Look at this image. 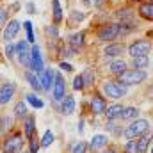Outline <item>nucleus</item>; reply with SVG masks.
Wrapping results in <instances>:
<instances>
[{
	"label": "nucleus",
	"mask_w": 153,
	"mask_h": 153,
	"mask_svg": "<svg viewBox=\"0 0 153 153\" xmlns=\"http://www.w3.org/2000/svg\"><path fill=\"white\" fill-rule=\"evenodd\" d=\"M96 36L100 41H109L112 43L119 38V22H111V23H103L98 27Z\"/></svg>",
	"instance_id": "5"
},
{
	"label": "nucleus",
	"mask_w": 153,
	"mask_h": 153,
	"mask_svg": "<svg viewBox=\"0 0 153 153\" xmlns=\"http://www.w3.org/2000/svg\"><path fill=\"white\" fill-rule=\"evenodd\" d=\"M73 89L75 91H84L85 85H84V80H82V75H76L73 78Z\"/></svg>",
	"instance_id": "39"
},
{
	"label": "nucleus",
	"mask_w": 153,
	"mask_h": 153,
	"mask_svg": "<svg viewBox=\"0 0 153 153\" xmlns=\"http://www.w3.org/2000/svg\"><path fill=\"white\" fill-rule=\"evenodd\" d=\"M89 111H91L93 116L105 114V111H107V100H105V96L102 93L94 91L91 94V98H89Z\"/></svg>",
	"instance_id": "6"
},
{
	"label": "nucleus",
	"mask_w": 153,
	"mask_h": 153,
	"mask_svg": "<svg viewBox=\"0 0 153 153\" xmlns=\"http://www.w3.org/2000/svg\"><path fill=\"white\" fill-rule=\"evenodd\" d=\"M20 153H29V152H20Z\"/></svg>",
	"instance_id": "50"
},
{
	"label": "nucleus",
	"mask_w": 153,
	"mask_h": 153,
	"mask_svg": "<svg viewBox=\"0 0 153 153\" xmlns=\"http://www.w3.org/2000/svg\"><path fill=\"white\" fill-rule=\"evenodd\" d=\"M123 52H125V45H121V43H111L103 48L105 57H119Z\"/></svg>",
	"instance_id": "19"
},
{
	"label": "nucleus",
	"mask_w": 153,
	"mask_h": 153,
	"mask_svg": "<svg viewBox=\"0 0 153 153\" xmlns=\"http://www.w3.org/2000/svg\"><path fill=\"white\" fill-rule=\"evenodd\" d=\"M25 100H27V103H29V105H32L34 109H43V107H45V102L39 98L38 94H34V93L27 94V96H25Z\"/></svg>",
	"instance_id": "28"
},
{
	"label": "nucleus",
	"mask_w": 153,
	"mask_h": 153,
	"mask_svg": "<svg viewBox=\"0 0 153 153\" xmlns=\"http://www.w3.org/2000/svg\"><path fill=\"white\" fill-rule=\"evenodd\" d=\"M102 93L112 100H119V98H125L128 94V85L121 84L119 80H107L102 85Z\"/></svg>",
	"instance_id": "4"
},
{
	"label": "nucleus",
	"mask_w": 153,
	"mask_h": 153,
	"mask_svg": "<svg viewBox=\"0 0 153 153\" xmlns=\"http://www.w3.org/2000/svg\"><path fill=\"white\" fill-rule=\"evenodd\" d=\"M30 70L36 71V73H41L45 70V62H43L41 50H39V46H36V45H34V48H30Z\"/></svg>",
	"instance_id": "11"
},
{
	"label": "nucleus",
	"mask_w": 153,
	"mask_h": 153,
	"mask_svg": "<svg viewBox=\"0 0 153 153\" xmlns=\"http://www.w3.org/2000/svg\"><path fill=\"white\" fill-rule=\"evenodd\" d=\"M14 116L20 117V119H25L29 116V111H27V103L25 102H18L14 105Z\"/></svg>",
	"instance_id": "30"
},
{
	"label": "nucleus",
	"mask_w": 153,
	"mask_h": 153,
	"mask_svg": "<svg viewBox=\"0 0 153 153\" xmlns=\"http://www.w3.org/2000/svg\"><path fill=\"white\" fill-rule=\"evenodd\" d=\"M45 32H46V36H50L52 39L59 38V29H57V25H50V27H46Z\"/></svg>",
	"instance_id": "38"
},
{
	"label": "nucleus",
	"mask_w": 153,
	"mask_h": 153,
	"mask_svg": "<svg viewBox=\"0 0 153 153\" xmlns=\"http://www.w3.org/2000/svg\"><path fill=\"white\" fill-rule=\"evenodd\" d=\"M123 153H137V139H126Z\"/></svg>",
	"instance_id": "33"
},
{
	"label": "nucleus",
	"mask_w": 153,
	"mask_h": 153,
	"mask_svg": "<svg viewBox=\"0 0 153 153\" xmlns=\"http://www.w3.org/2000/svg\"><path fill=\"white\" fill-rule=\"evenodd\" d=\"M130 2H144V0H130Z\"/></svg>",
	"instance_id": "46"
},
{
	"label": "nucleus",
	"mask_w": 153,
	"mask_h": 153,
	"mask_svg": "<svg viewBox=\"0 0 153 153\" xmlns=\"http://www.w3.org/2000/svg\"><path fill=\"white\" fill-rule=\"evenodd\" d=\"M0 152H2V141H0Z\"/></svg>",
	"instance_id": "47"
},
{
	"label": "nucleus",
	"mask_w": 153,
	"mask_h": 153,
	"mask_svg": "<svg viewBox=\"0 0 153 153\" xmlns=\"http://www.w3.org/2000/svg\"><path fill=\"white\" fill-rule=\"evenodd\" d=\"M148 78V71L146 70H135V68H130V70H125L121 75L116 76V80H119L121 84L125 85H139L143 84L144 80Z\"/></svg>",
	"instance_id": "2"
},
{
	"label": "nucleus",
	"mask_w": 153,
	"mask_h": 153,
	"mask_svg": "<svg viewBox=\"0 0 153 153\" xmlns=\"http://www.w3.org/2000/svg\"><path fill=\"white\" fill-rule=\"evenodd\" d=\"M107 146H109V137H107L105 134H96V135L91 139V143H89V150L93 153L102 152V150L107 148Z\"/></svg>",
	"instance_id": "14"
},
{
	"label": "nucleus",
	"mask_w": 153,
	"mask_h": 153,
	"mask_svg": "<svg viewBox=\"0 0 153 153\" xmlns=\"http://www.w3.org/2000/svg\"><path fill=\"white\" fill-rule=\"evenodd\" d=\"M84 20H85V13H82V11H73L71 16H70V25L80 23V22H84Z\"/></svg>",
	"instance_id": "34"
},
{
	"label": "nucleus",
	"mask_w": 153,
	"mask_h": 153,
	"mask_svg": "<svg viewBox=\"0 0 153 153\" xmlns=\"http://www.w3.org/2000/svg\"><path fill=\"white\" fill-rule=\"evenodd\" d=\"M14 94H16V84L14 82L0 84V105H7Z\"/></svg>",
	"instance_id": "9"
},
{
	"label": "nucleus",
	"mask_w": 153,
	"mask_h": 153,
	"mask_svg": "<svg viewBox=\"0 0 153 153\" xmlns=\"http://www.w3.org/2000/svg\"><path fill=\"white\" fill-rule=\"evenodd\" d=\"M152 52V43L148 39H135L134 43L128 45V53L130 57H143V55H150Z\"/></svg>",
	"instance_id": "7"
},
{
	"label": "nucleus",
	"mask_w": 153,
	"mask_h": 153,
	"mask_svg": "<svg viewBox=\"0 0 153 153\" xmlns=\"http://www.w3.org/2000/svg\"><path fill=\"white\" fill-rule=\"evenodd\" d=\"M80 75H82V80H84V85H85V89H89V87H94V84H96V75H94V70L87 68V70H84Z\"/></svg>",
	"instance_id": "25"
},
{
	"label": "nucleus",
	"mask_w": 153,
	"mask_h": 153,
	"mask_svg": "<svg viewBox=\"0 0 153 153\" xmlns=\"http://www.w3.org/2000/svg\"><path fill=\"white\" fill-rule=\"evenodd\" d=\"M150 128H152V125H150L148 119H139L137 117L132 123H128L126 128H123V137H126V139H137L143 134H146Z\"/></svg>",
	"instance_id": "3"
},
{
	"label": "nucleus",
	"mask_w": 153,
	"mask_h": 153,
	"mask_svg": "<svg viewBox=\"0 0 153 153\" xmlns=\"http://www.w3.org/2000/svg\"><path fill=\"white\" fill-rule=\"evenodd\" d=\"M59 68H61V70H64V71H73V66H71L70 62H64V61H61Z\"/></svg>",
	"instance_id": "41"
},
{
	"label": "nucleus",
	"mask_w": 153,
	"mask_h": 153,
	"mask_svg": "<svg viewBox=\"0 0 153 153\" xmlns=\"http://www.w3.org/2000/svg\"><path fill=\"white\" fill-rule=\"evenodd\" d=\"M93 5H94L96 9H102V7L105 5V0H93Z\"/></svg>",
	"instance_id": "43"
},
{
	"label": "nucleus",
	"mask_w": 153,
	"mask_h": 153,
	"mask_svg": "<svg viewBox=\"0 0 153 153\" xmlns=\"http://www.w3.org/2000/svg\"><path fill=\"white\" fill-rule=\"evenodd\" d=\"M20 29H22V23H20L18 20H11V22H7V23H5V29H4V34H2V39L7 41V43L13 41V39L18 36Z\"/></svg>",
	"instance_id": "12"
},
{
	"label": "nucleus",
	"mask_w": 153,
	"mask_h": 153,
	"mask_svg": "<svg viewBox=\"0 0 153 153\" xmlns=\"http://www.w3.org/2000/svg\"><path fill=\"white\" fill-rule=\"evenodd\" d=\"M4 53H5V57L9 61H14V57H16V45H7Z\"/></svg>",
	"instance_id": "37"
},
{
	"label": "nucleus",
	"mask_w": 153,
	"mask_h": 153,
	"mask_svg": "<svg viewBox=\"0 0 153 153\" xmlns=\"http://www.w3.org/2000/svg\"><path fill=\"white\" fill-rule=\"evenodd\" d=\"M150 153H153V148H150Z\"/></svg>",
	"instance_id": "48"
},
{
	"label": "nucleus",
	"mask_w": 153,
	"mask_h": 153,
	"mask_svg": "<svg viewBox=\"0 0 153 153\" xmlns=\"http://www.w3.org/2000/svg\"><path fill=\"white\" fill-rule=\"evenodd\" d=\"M137 13H139V16H141L143 20L153 22V0H150V2H143V4L139 5Z\"/></svg>",
	"instance_id": "17"
},
{
	"label": "nucleus",
	"mask_w": 153,
	"mask_h": 153,
	"mask_svg": "<svg viewBox=\"0 0 153 153\" xmlns=\"http://www.w3.org/2000/svg\"><path fill=\"white\" fill-rule=\"evenodd\" d=\"M52 93H53V102L59 103L64 96H66V80L61 73L55 75V82H53V87H52Z\"/></svg>",
	"instance_id": "8"
},
{
	"label": "nucleus",
	"mask_w": 153,
	"mask_h": 153,
	"mask_svg": "<svg viewBox=\"0 0 153 153\" xmlns=\"http://www.w3.org/2000/svg\"><path fill=\"white\" fill-rule=\"evenodd\" d=\"M150 66V57L143 55V57H132V68L135 70H146Z\"/></svg>",
	"instance_id": "26"
},
{
	"label": "nucleus",
	"mask_w": 153,
	"mask_h": 153,
	"mask_svg": "<svg viewBox=\"0 0 153 153\" xmlns=\"http://www.w3.org/2000/svg\"><path fill=\"white\" fill-rule=\"evenodd\" d=\"M23 27H25V30H27V41H29V43H34V41H36V38H34L32 23H30V22H23Z\"/></svg>",
	"instance_id": "36"
},
{
	"label": "nucleus",
	"mask_w": 153,
	"mask_h": 153,
	"mask_svg": "<svg viewBox=\"0 0 153 153\" xmlns=\"http://www.w3.org/2000/svg\"><path fill=\"white\" fill-rule=\"evenodd\" d=\"M53 141H55V135H53V132L46 130V132L43 134V137L39 139V144H41V148H48V146H52V144H53Z\"/></svg>",
	"instance_id": "29"
},
{
	"label": "nucleus",
	"mask_w": 153,
	"mask_h": 153,
	"mask_svg": "<svg viewBox=\"0 0 153 153\" xmlns=\"http://www.w3.org/2000/svg\"><path fill=\"white\" fill-rule=\"evenodd\" d=\"M71 153H89V143L85 141H78L71 146Z\"/></svg>",
	"instance_id": "32"
},
{
	"label": "nucleus",
	"mask_w": 153,
	"mask_h": 153,
	"mask_svg": "<svg viewBox=\"0 0 153 153\" xmlns=\"http://www.w3.org/2000/svg\"><path fill=\"white\" fill-rule=\"evenodd\" d=\"M68 43H70V48H71L73 52H78V50L85 45V32H76V34H71L70 39H68Z\"/></svg>",
	"instance_id": "18"
},
{
	"label": "nucleus",
	"mask_w": 153,
	"mask_h": 153,
	"mask_svg": "<svg viewBox=\"0 0 153 153\" xmlns=\"http://www.w3.org/2000/svg\"><path fill=\"white\" fill-rule=\"evenodd\" d=\"M7 18H9V13H7V9H2L0 7V27L7 22Z\"/></svg>",
	"instance_id": "40"
},
{
	"label": "nucleus",
	"mask_w": 153,
	"mask_h": 153,
	"mask_svg": "<svg viewBox=\"0 0 153 153\" xmlns=\"http://www.w3.org/2000/svg\"><path fill=\"white\" fill-rule=\"evenodd\" d=\"M152 143H153V132L148 130L146 134H143L141 137H137V153H148Z\"/></svg>",
	"instance_id": "15"
},
{
	"label": "nucleus",
	"mask_w": 153,
	"mask_h": 153,
	"mask_svg": "<svg viewBox=\"0 0 153 153\" xmlns=\"http://www.w3.org/2000/svg\"><path fill=\"white\" fill-rule=\"evenodd\" d=\"M76 109V103H75V98L71 94H66L61 102H59V112L62 116H71Z\"/></svg>",
	"instance_id": "13"
},
{
	"label": "nucleus",
	"mask_w": 153,
	"mask_h": 153,
	"mask_svg": "<svg viewBox=\"0 0 153 153\" xmlns=\"http://www.w3.org/2000/svg\"><path fill=\"white\" fill-rule=\"evenodd\" d=\"M23 135L27 141L36 135V117H34V114H29L23 119Z\"/></svg>",
	"instance_id": "16"
},
{
	"label": "nucleus",
	"mask_w": 153,
	"mask_h": 153,
	"mask_svg": "<svg viewBox=\"0 0 153 153\" xmlns=\"http://www.w3.org/2000/svg\"><path fill=\"white\" fill-rule=\"evenodd\" d=\"M125 70H128V64H126L123 59H114V61L109 64V73H112L114 76L121 75Z\"/></svg>",
	"instance_id": "22"
},
{
	"label": "nucleus",
	"mask_w": 153,
	"mask_h": 153,
	"mask_svg": "<svg viewBox=\"0 0 153 153\" xmlns=\"http://www.w3.org/2000/svg\"><path fill=\"white\" fill-rule=\"evenodd\" d=\"M25 146V135L20 130H11L5 134V139L2 143V153H20Z\"/></svg>",
	"instance_id": "1"
},
{
	"label": "nucleus",
	"mask_w": 153,
	"mask_h": 153,
	"mask_svg": "<svg viewBox=\"0 0 153 153\" xmlns=\"http://www.w3.org/2000/svg\"><path fill=\"white\" fill-rule=\"evenodd\" d=\"M78 134H84V119H80L78 123Z\"/></svg>",
	"instance_id": "45"
},
{
	"label": "nucleus",
	"mask_w": 153,
	"mask_h": 153,
	"mask_svg": "<svg viewBox=\"0 0 153 153\" xmlns=\"http://www.w3.org/2000/svg\"><path fill=\"white\" fill-rule=\"evenodd\" d=\"M52 20H53V25H61L62 18H64V13H62V5H61V0H52Z\"/></svg>",
	"instance_id": "20"
},
{
	"label": "nucleus",
	"mask_w": 153,
	"mask_h": 153,
	"mask_svg": "<svg viewBox=\"0 0 153 153\" xmlns=\"http://www.w3.org/2000/svg\"><path fill=\"white\" fill-rule=\"evenodd\" d=\"M105 130H107V132H111V134H114V137L123 135V128L119 126V123H114V119H112V121H109V123L105 125Z\"/></svg>",
	"instance_id": "31"
},
{
	"label": "nucleus",
	"mask_w": 153,
	"mask_h": 153,
	"mask_svg": "<svg viewBox=\"0 0 153 153\" xmlns=\"http://www.w3.org/2000/svg\"><path fill=\"white\" fill-rule=\"evenodd\" d=\"M139 109L137 107H125L123 109V112H121V116L117 117L119 121H134V119H137L139 117Z\"/></svg>",
	"instance_id": "23"
},
{
	"label": "nucleus",
	"mask_w": 153,
	"mask_h": 153,
	"mask_svg": "<svg viewBox=\"0 0 153 153\" xmlns=\"http://www.w3.org/2000/svg\"><path fill=\"white\" fill-rule=\"evenodd\" d=\"M0 84H2V75H0Z\"/></svg>",
	"instance_id": "49"
},
{
	"label": "nucleus",
	"mask_w": 153,
	"mask_h": 153,
	"mask_svg": "<svg viewBox=\"0 0 153 153\" xmlns=\"http://www.w3.org/2000/svg\"><path fill=\"white\" fill-rule=\"evenodd\" d=\"M123 109H125V105H121V103H114V105H111V107H107V111H105V117L109 119V121H112V119H117L121 112H123Z\"/></svg>",
	"instance_id": "24"
},
{
	"label": "nucleus",
	"mask_w": 153,
	"mask_h": 153,
	"mask_svg": "<svg viewBox=\"0 0 153 153\" xmlns=\"http://www.w3.org/2000/svg\"><path fill=\"white\" fill-rule=\"evenodd\" d=\"M27 13H29V14H34V13H36V5H34L32 2L27 4Z\"/></svg>",
	"instance_id": "44"
},
{
	"label": "nucleus",
	"mask_w": 153,
	"mask_h": 153,
	"mask_svg": "<svg viewBox=\"0 0 153 153\" xmlns=\"http://www.w3.org/2000/svg\"><path fill=\"white\" fill-rule=\"evenodd\" d=\"M25 80H27V84H29L34 91H43L41 82H39V75L36 73V71H32V70H25Z\"/></svg>",
	"instance_id": "21"
},
{
	"label": "nucleus",
	"mask_w": 153,
	"mask_h": 153,
	"mask_svg": "<svg viewBox=\"0 0 153 153\" xmlns=\"http://www.w3.org/2000/svg\"><path fill=\"white\" fill-rule=\"evenodd\" d=\"M39 75V82H41V87H43V91H52V87H53V82H55V70H52V68H45Z\"/></svg>",
	"instance_id": "10"
},
{
	"label": "nucleus",
	"mask_w": 153,
	"mask_h": 153,
	"mask_svg": "<svg viewBox=\"0 0 153 153\" xmlns=\"http://www.w3.org/2000/svg\"><path fill=\"white\" fill-rule=\"evenodd\" d=\"M39 148H41V144H39V139L34 135V137H30L29 139V153H38Z\"/></svg>",
	"instance_id": "35"
},
{
	"label": "nucleus",
	"mask_w": 153,
	"mask_h": 153,
	"mask_svg": "<svg viewBox=\"0 0 153 153\" xmlns=\"http://www.w3.org/2000/svg\"><path fill=\"white\" fill-rule=\"evenodd\" d=\"M98 153H121L119 150H116L114 146H107V148H103L102 152H98Z\"/></svg>",
	"instance_id": "42"
},
{
	"label": "nucleus",
	"mask_w": 153,
	"mask_h": 153,
	"mask_svg": "<svg viewBox=\"0 0 153 153\" xmlns=\"http://www.w3.org/2000/svg\"><path fill=\"white\" fill-rule=\"evenodd\" d=\"M16 57H18V62H20L22 68L30 70V50H27V52H18Z\"/></svg>",
	"instance_id": "27"
}]
</instances>
